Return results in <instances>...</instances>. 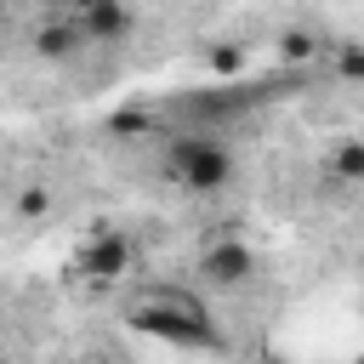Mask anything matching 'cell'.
I'll use <instances>...</instances> for the list:
<instances>
[{"label": "cell", "mask_w": 364, "mask_h": 364, "mask_svg": "<svg viewBox=\"0 0 364 364\" xmlns=\"http://www.w3.org/2000/svg\"><path fill=\"white\" fill-rule=\"evenodd\" d=\"M131 324L165 347H182V353H216L222 347L210 301L188 284H142L131 296Z\"/></svg>", "instance_id": "cell-1"}, {"label": "cell", "mask_w": 364, "mask_h": 364, "mask_svg": "<svg viewBox=\"0 0 364 364\" xmlns=\"http://www.w3.org/2000/svg\"><path fill=\"white\" fill-rule=\"evenodd\" d=\"M165 165H171V182L193 199L228 193V182L239 176V159L216 131H176L171 148H165Z\"/></svg>", "instance_id": "cell-2"}, {"label": "cell", "mask_w": 364, "mask_h": 364, "mask_svg": "<svg viewBox=\"0 0 364 364\" xmlns=\"http://www.w3.org/2000/svg\"><path fill=\"white\" fill-rule=\"evenodd\" d=\"M131 267H136V245H131V233H119V228L91 233V239L80 245V256H74V279L91 284V290H114V284H125Z\"/></svg>", "instance_id": "cell-3"}, {"label": "cell", "mask_w": 364, "mask_h": 364, "mask_svg": "<svg viewBox=\"0 0 364 364\" xmlns=\"http://www.w3.org/2000/svg\"><path fill=\"white\" fill-rule=\"evenodd\" d=\"M68 23L80 28L85 46H119V40L136 34V11H131V0H74Z\"/></svg>", "instance_id": "cell-4"}, {"label": "cell", "mask_w": 364, "mask_h": 364, "mask_svg": "<svg viewBox=\"0 0 364 364\" xmlns=\"http://www.w3.org/2000/svg\"><path fill=\"white\" fill-rule=\"evenodd\" d=\"M256 250L239 239V233H222V239H210L205 245V256H199V273H205V284H216V290H245L250 279H256Z\"/></svg>", "instance_id": "cell-5"}, {"label": "cell", "mask_w": 364, "mask_h": 364, "mask_svg": "<svg viewBox=\"0 0 364 364\" xmlns=\"http://www.w3.org/2000/svg\"><path fill=\"white\" fill-rule=\"evenodd\" d=\"M80 46H85V40H80V28H74L68 17H51V23L34 28V57H40V63H74Z\"/></svg>", "instance_id": "cell-6"}, {"label": "cell", "mask_w": 364, "mask_h": 364, "mask_svg": "<svg viewBox=\"0 0 364 364\" xmlns=\"http://www.w3.org/2000/svg\"><path fill=\"white\" fill-rule=\"evenodd\" d=\"M324 46H318V34L313 28H284L279 34V63H313Z\"/></svg>", "instance_id": "cell-7"}, {"label": "cell", "mask_w": 364, "mask_h": 364, "mask_svg": "<svg viewBox=\"0 0 364 364\" xmlns=\"http://www.w3.org/2000/svg\"><path fill=\"white\" fill-rule=\"evenodd\" d=\"M330 171H336V182H358L364 176V142L358 136H341V148L330 154Z\"/></svg>", "instance_id": "cell-8"}, {"label": "cell", "mask_w": 364, "mask_h": 364, "mask_svg": "<svg viewBox=\"0 0 364 364\" xmlns=\"http://www.w3.org/2000/svg\"><path fill=\"white\" fill-rule=\"evenodd\" d=\"M239 68H245V46H233V40L210 46V74H239Z\"/></svg>", "instance_id": "cell-9"}, {"label": "cell", "mask_w": 364, "mask_h": 364, "mask_svg": "<svg viewBox=\"0 0 364 364\" xmlns=\"http://www.w3.org/2000/svg\"><path fill=\"white\" fill-rule=\"evenodd\" d=\"M336 68H341V80H358V74H364V51L347 40V46L336 51Z\"/></svg>", "instance_id": "cell-10"}, {"label": "cell", "mask_w": 364, "mask_h": 364, "mask_svg": "<svg viewBox=\"0 0 364 364\" xmlns=\"http://www.w3.org/2000/svg\"><path fill=\"white\" fill-rule=\"evenodd\" d=\"M17 210H23V216H46V210H51V193H46V188H23V193H17Z\"/></svg>", "instance_id": "cell-11"}, {"label": "cell", "mask_w": 364, "mask_h": 364, "mask_svg": "<svg viewBox=\"0 0 364 364\" xmlns=\"http://www.w3.org/2000/svg\"><path fill=\"white\" fill-rule=\"evenodd\" d=\"M256 364H284V358H273V353H267V358H256Z\"/></svg>", "instance_id": "cell-12"}, {"label": "cell", "mask_w": 364, "mask_h": 364, "mask_svg": "<svg viewBox=\"0 0 364 364\" xmlns=\"http://www.w3.org/2000/svg\"><path fill=\"white\" fill-rule=\"evenodd\" d=\"M0 23H6V0H0Z\"/></svg>", "instance_id": "cell-13"}, {"label": "cell", "mask_w": 364, "mask_h": 364, "mask_svg": "<svg viewBox=\"0 0 364 364\" xmlns=\"http://www.w3.org/2000/svg\"><path fill=\"white\" fill-rule=\"evenodd\" d=\"M0 364H6V358H0Z\"/></svg>", "instance_id": "cell-14"}]
</instances>
